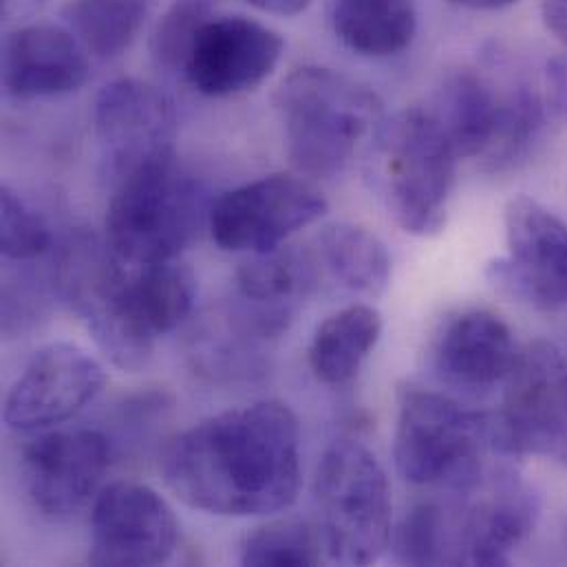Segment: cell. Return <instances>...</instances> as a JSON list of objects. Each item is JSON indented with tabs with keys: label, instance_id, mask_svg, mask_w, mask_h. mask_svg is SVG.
Segmentation results:
<instances>
[{
	"label": "cell",
	"instance_id": "ba28073f",
	"mask_svg": "<svg viewBox=\"0 0 567 567\" xmlns=\"http://www.w3.org/2000/svg\"><path fill=\"white\" fill-rule=\"evenodd\" d=\"M128 270L109 244L78 239L62 248L55 279L64 302L104 355L124 371H140L151 362L155 344L133 322Z\"/></svg>",
	"mask_w": 567,
	"mask_h": 567
},
{
	"label": "cell",
	"instance_id": "52a82bcc",
	"mask_svg": "<svg viewBox=\"0 0 567 567\" xmlns=\"http://www.w3.org/2000/svg\"><path fill=\"white\" fill-rule=\"evenodd\" d=\"M488 442L504 455L546 457L567 466V358L550 340L519 349Z\"/></svg>",
	"mask_w": 567,
	"mask_h": 567
},
{
	"label": "cell",
	"instance_id": "4316f807",
	"mask_svg": "<svg viewBox=\"0 0 567 567\" xmlns=\"http://www.w3.org/2000/svg\"><path fill=\"white\" fill-rule=\"evenodd\" d=\"M322 539L305 522L281 519L250 533L241 544V564L252 567L316 566L322 559Z\"/></svg>",
	"mask_w": 567,
	"mask_h": 567
},
{
	"label": "cell",
	"instance_id": "d4e9b609",
	"mask_svg": "<svg viewBox=\"0 0 567 567\" xmlns=\"http://www.w3.org/2000/svg\"><path fill=\"white\" fill-rule=\"evenodd\" d=\"M62 18L86 53L111 60L137 38L146 4L142 0H73L64 7Z\"/></svg>",
	"mask_w": 567,
	"mask_h": 567
},
{
	"label": "cell",
	"instance_id": "4fadbf2b",
	"mask_svg": "<svg viewBox=\"0 0 567 567\" xmlns=\"http://www.w3.org/2000/svg\"><path fill=\"white\" fill-rule=\"evenodd\" d=\"M93 124L113 182L175 155L177 115L151 82L122 78L106 84L95 100Z\"/></svg>",
	"mask_w": 567,
	"mask_h": 567
},
{
	"label": "cell",
	"instance_id": "836d02e7",
	"mask_svg": "<svg viewBox=\"0 0 567 567\" xmlns=\"http://www.w3.org/2000/svg\"><path fill=\"white\" fill-rule=\"evenodd\" d=\"M449 2L464 9H473V11H497L515 4L517 0H449Z\"/></svg>",
	"mask_w": 567,
	"mask_h": 567
},
{
	"label": "cell",
	"instance_id": "6da1fadb",
	"mask_svg": "<svg viewBox=\"0 0 567 567\" xmlns=\"http://www.w3.org/2000/svg\"><path fill=\"white\" fill-rule=\"evenodd\" d=\"M162 477L186 506L217 517H259L289 508L300 491V431L277 400L213 415L175 435Z\"/></svg>",
	"mask_w": 567,
	"mask_h": 567
},
{
	"label": "cell",
	"instance_id": "2e32d148",
	"mask_svg": "<svg viewBox=\"0 0 567 567\" xmlns=\"http://www.w3.org/2000/svg\"><path fill=\"white\" fill-rule=\"evenodd\" d=\"M89 53L60 24H24L2 49V86L16 100L58 97L78 91L89 75Z\"/></svg>",
	"mask_w": 567,
	"mask_h": 567
},
{
	"label": "cell",
	"instance_id": "1f68e13d",
	"mask_svg": "<svg viewBox=\"0 0 567 567\" xmlns=\"http://www.w3.org/2000/svg\"><path fill=\"white\" fill-rule=\"evenodd\" d=\"M542 20L546 29L567 47V0H542Z\"/></svg>",
	"mask_w": 567,
	"mask_h": 567
},
{
	"label": "cell",
	"instance_id": "e0dca14e",
	"mask_svg": "<svg viewBox=\"0 0 567 567\" xmlns=\"http://www.w3.org/2000/svg\"><path fill=\"white\" fill-rule=\"evenodd\" d=\"M517 355L511 327L486 309H468L449 318L433 342L437 375L471 391L506 382Z\"/></svg>",
	"mask_w": 567,
	"mask_h": 567
},
{
	"label": "cell",
	"instance_id": "44dd1931",
	"mask_svg": "<svg viewBox=\"0 0 567 567\" xmlns=\"http://www.w3.org/2000/svg\"><path fill=\"white\" fill-rule=\"evenodd\" d=\"M336 38L362 58H391L415 38L413 0H336L331 9Z\"/></svg>",
	"mask_w": 567,
	"mask_h": 567
},
{
	"label": "cell",
	"instance_id": "7a4b0ae2",
	"mask_svg": "<svg viewBox=\"0 0 567 567\" xmlns=\"http://www.w3.org/2000/svg\"><path fill=\"white\" fill-rule=\"evenodd\" d=\"M287 155L300 175L333 177L358 144L384 120L382 100L367 84L327 66L291 71L275 95Z\"/></svg>",
	"mask_w": 567,
	"mask_h": 567
},
{
	"label": "cell",
	"instance_id": "3957f363",
	"mask_svg": "<svg viewBox=\"0 0 567 567\" xmlns=\"http://www.w3.org/2000/svg\"><path fill=\"white\" fill-rule=\"evenodd\" d=\"M457 159L431 109L411 106L380 122L369 159L371 179L404 233L433 237L444 230Z\"/></svg>",
	"mask_w": 567,
	"mask_h": 567
},
{
	"label": "cell",
	"instance_id": "ac0fdd59",
	"mask_svg": "<svg viewBox=\"0 0 567 567\" xmlns=\"http://www.w3.org/2000/svg\"><path fill=\"white\" fill-rule=\"evenodd\" d=\"M313 284V264L305 252L279 248L252 255L237 272L239 324L259 340L287 331L302 298Z\"/></svg>",
	"mask_w": 567,
	"mask_h": 567
},
{
	"label": "cell",
	"instance_id": "9c48e42d",
	"mask_svg": "<svg viewBox=\"0 0 567 567\" xmlns=\"http://www.w3.org/2000/svg\"><path fill=\"white\" fill-rule=\"evenodd\" d=\"M327 208L309 179L277 173L219 197L208 210V228L221 250L266 255L322 219Z\"/></svg>",
	"mask_w": 567,
	"mask_h": 567
},
{
	"label": "cell",
	"instance_id": "9a60e30c",
	"mask_svg": "<svg viewBox=\"0 0 567 567\" xmlns=\"http://www.w3.org/2000/svg\"><path fill=\"white\" fill-rule=\"evenodd\" d=\"M284 38L248 16H213L184 64L188 84L208 97H233L261 86L279 66Z\"/></svg>",
	"mask_w": 567,
	"mask_h": 567
},
{
	"label": "cell",
	"instance_id": "4dcf8cb0",
	"mask_svg": "<svg viewBox=\"0 0 567 567\" xmlns=\"http://www.w3.org/2000/svg\"><path fill=\"white\" fill-rule=\"evenodd\" d=\"M544 102L548 115L567 122V53L553 55L544 69Z\"/></svg>",
	"mask_w": 567,
	"mask_h": 567
},
{
	"label": "cell",
	"instance_id": "484cf974",
	"mask_svg": "<svg viewBox=\"0 0 567 567\" xmlns=\"http://www.w3.org/2000/svg\"><path fill=\"white\" fill-rule=\"evenodd\" d=\"M548 109L544 95L528 82H515L502 91V109L497 133L482 157L484 171L502 173L524 162L537 144Z\"/></svg>",
	"mask_w": 567,
	"mask_h": 567
},
{
	"label": "cell",
	"instance_id": "f1b7e54d",
	"mask_svg": "<svg viewBox=\"0 0 567 567\" xmlns=\"http://www.w3.org/2000/svg\"><path fill=\"white\" fill-rule=\"evenodd\" d=\"M393 557L402 566H437L446 548L444 513L435 504L413 506L391 533Z\"/></svg>",
	"mask_w": 567,
	"mask_h": 567
},
{
	"label": "cell",
	"instance_id": "ffe728a7",
	"mask_svg": "<svg viewBox=\"0 0 567 567\" xmlns=\"http://www.w3.org/2000/svg\"><path fill=\"white\" fill-rule=\"evenodd\" d=\"M502 109V89L477 71L449 75L431 113L460 159H482L491 148Z\"/></svg>",
	"mask_w": 567,
	"mask_h": 567
},
{
	"label": "cell",
	"instance_id": "8fae6325",
	"mask_svg": "<svg viewBox=\"0 0 567 567\" xmlns=\"http://www.w3.org/2000/svg\"><path fill=\"white\" fill-rule=\"evenodd\" d=\"M111 464L113 451L100 431H49L24 446V491L42 517L64 522L97 499Z\"/></svg>",
	"mask_w": 567,
	"mask_h": 567
},
{
	"label": "cell",
	"instance_id": "f546056e",
	"mask_svg": "<svg viewBox=\"0 0 567 567\" xmlns=\"http://www.w3.org/2000/svg\"><path fill=\"white\" fill-rule=\"evenodd\" d=\"M51 246L44 219L9 186L0 190V250L11 261H33Z\"/></svg>",
	"mask_w": 567,
	"mask_h": 567
},
{
	"label": "cell",
	"instance_id": "cb8c5ba5",
	"mask_svg": "<svg viewBox=\"0 0 567 567\" xmlns=\"http://www.w3.org/2000/svg\"><path fill=\"white\" fill-rule=\"evenodd\" d=\"M318 255L347 289L375 298L391 284L393 261L384 241L355 224H331L318 237Z\"/></svg>",
	"mask_w": 567,
	"mask_h": 567
},
{
	"label": "cell",
	"instance_id": "83f0119b",
	"mask_svg": "<svg viewBox=\"0 0 567 567\" xmlns=\"http://www.w3.org/2000/svg\"><path fill=\"white\" fill-rule=\"evenodd\" d=\"M210 18L213 7L208 0H175L157 20L151 38L155 62L168 71H184L197 33Z\"/></svg>",
	"mask_w": 567,
	"mask_h": 567
},
{
	"label": "cell",
	"instance_id": "7c38bea8",
	"mask_svg": "<svg viewBox=\"0 0 567 567\" xmlns=\"http://www.w3.org/2000/svg\"><path fill=\"white\" fill-rule=\"evenodd\" d=\"M179 544V522L153 488L131 482L104 486L93 502L89 564L153 567L171 561Z\"/></svg>",
	"mask_w": 567,
	"mask_h": 567
},
{
	"label": "cell",
	"instance_id": "603a6c76",
	"mask_svg": "<svg viewBox=\"0 0 567 567\" xmlns=\"http://www.w3.org/2000/svg\"><path fill=\"white\" fill-rule=\"evenodd\" d=\"M128 298L135 324L148 340L157 342L159 336L171 333L190 316L197 279L179 259L131 266Z\"/></svg>",
	"mask_w": 567,
	"mask_h": 567
},
{
	"label": "cell",
	"instance_id": "277c9868",
	"mask_svg": "<svg viewBox=\"0 0 567 567\" xmlns=\"http://www.w3.org/2000/svg\"><path fill=\"white\" fill-rule=\"evenodd\" d=\"M202 224V190L182 171L175 155L113 182L106 244L131 266L179 259L199 235Z\"/></svg>",
	"mask_w": 567,
	"mask_h": 567
},
{
	"label": "cell",
	"instance_id": "5b68a950",
	"mask_svg": "<svg viewBox=\"0 0 567 567\" xmlns=\"http://www.w3.org/2000/svg\"><path fill=\"white\" fill-rule=\"evenodd\" d=\"M313 497L329 561L371 566L391 544L393 502L384 468L358 442H333L316 471Z\"/></svg>",
	"mask_w": 567,
	"mask_h": 567
},
{
	"label": "cell",
	"instance_id": "d6986e66",
	"mask_svg": "<svg viewBox=\"0 0 567 567\" xmlns=\"http://www.w3.org/2000/svg\"><path fill=\"white\" fill-rule=\"evenodd\" d=\"M537 499L513 477H502L488 499L477 504L460 537V561L471 566H508L537 522Z\"/></svg>",
	"mask_w": 567,
	"mask_h": 567
},
{
	"label": "cell",
	"instance_id": "d6a6232c",
	"mask_svg": "<svg viewBox=\"0 0 567 567\" xmlns=\"http://www.w3.org/2000/svg\"><path fill=\"white\" fill-rule=\"evenodd\" d=\"M248 4L257 7L259 11L275 13V16H298L309 7L311 0H246Z\"/></svg>",
	"mask_w": 567,
	"mask_h": 567
},
{
	"label": "cell",
	"instance_id": "5bb4252c",
	"mask_svg": "<svg viewBox=\"0 0 567 567\" xmlns=\"http://www.w3.org/2000/svg\"><path fill=\"white\" fill-rule=\"evenodd\" d=\"M102 364L84 349L53 342L35 351L4 398V424L31 433L62 424L104 389Z\"/></svg>",
	"mask_w": 567,
	"mask_h": 567
},
{
	"label": "cell",
	"instance_id": "30bf717a",
	"mask_svg": "<svg viewBox=\"0 0 567 567\" xmlns=\"http://www.w3.org/2000/svg\"><path fill=\"white\" fill-rule=\"evenodd\" d=\"M504 226L508 255L488 264V281L535 309H566V221L537 199L519 195L506 204Z\"/></svg>",
	"mask_w": 567,
	"mask_h": 567
},
{
	"label": "cell",
	"instance_id": "8992f818",
	"mask_svg": "<svg viewBox=\"0 0 567 567\" xmlns=\"http://www.w3.org/2000/svg\"><path fill=\"white\" fill-rule=\"evenodd\" d=\"M484 440H488L484 415L415 384L400 389L393 460L409 484L468 491L480 480Z\"/></svg>",
	"mask_w": 567,
	"mask_h": 567
},
{
	"label": "cell",
	"instance_id": "7402d4cb",
	"mask_svg": "<svg viewBox=\"0 0 567 567\" xmlns=\"http://www.w3.org/2000/svg\"><path fill=\"white\" fill-rule=\"evenodd\" d=\"M382 336V316L371 305H349L329 316L309 344V367L322 384H344L364 364Z\"/></svg>",
	"mask_w": 567,
	"mask_h": 567
}]
</instances>
